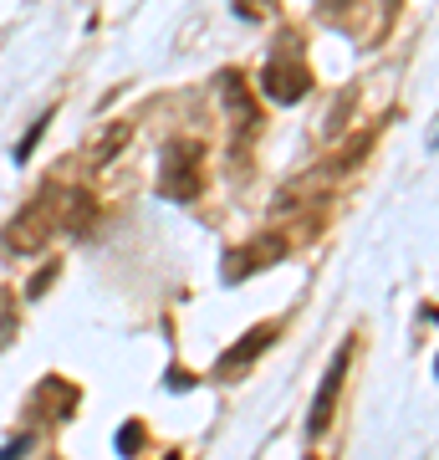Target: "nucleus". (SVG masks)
<instances>
[{"label": "nucleus", "instance_id": "obj_1", "mask_svg": "<svg viewBox=\"0 0 439 460\" xmlns=\"http://www.w3.org/2000/svg\"><path fill=\"white\" fill-rule=\"evenodd\" d=\"M62 184H41L36 190V199H26L16 215H11V226L0 230V246L11 251V256H31V251H41L62 230Z\"/></svg>", "mask_w": 439, "mask_h": 460}, {"label": "nucleus", "instance_id": "obj_2", "mask_svg": "<svg viewBox=\"0 0 439 460\" xmlns=\"http://www.w3.org/2000/svg\"><path fill=\"white\" fill-rule=\"evenodd\" d=\"M260 93L271 102H302L312 93V72H307V62H302V41H296L292 31H286V41L266 57V66H260Z\"/></svg>", "mask_w": 439, "mask_h": 460}, {"label": "nucleus", "instance_id": "obj_3", "mask_svg": "<svg viewBox=\"0 0 439 460\" xmlns=\"http://www.w3.org/2000/svg\"><path fill=\"white\" fill-rule=\"evenodd\" d=\"M159 190H163V199H174V205H189V199H199V190H205V144H195V138L169 144V154H163V174H159Z\"/></svg>", "mask_w": 439, "mask_h": 460}, {"label": "nucleus", "instance_id": "obj_4", "mask_svg": "<svg viewBox=\"0 0 439 460\" xmlns=\"http://www.w3.org/2000/svg\"><path fill=\"white\" fill-rule=\"evenodd\" d=\"M286 251H292V241L271 230V235H256V241H245V246H235V251L225 256V266H220V271H225V281L235 287V281L256 277V271H271L277 261H286Z\"/></svg>", "mask_w": 439, "mask_h": 460}, {"label": "nucleus", "instance_id": "obj_5", "mask_svg": "<svg viewBox=\"0 0 439 460\" xmlns=\"http://www.w3.org/2000/svg\"><path fill=\"white\" fill-rule=\"evenodd\" d=\"M277 338H281V323H260V328L241 332V338H235V343L220 353V363H215V378H225V384H230V378H241L245 368H250V363L266 353V348L277 343Z\"/></svg>", "mask_w": 439, "mask_h": 460}, {"label": "nucleus", "instance_id": "obj_6", "mask_svg": "<svg viewBox=\"0 0 439 460\" xmlns=\"http://www.w3.org/2000/svg\"><path fill=\"white\" fill-rule=\"evenodd\" d=\"M347 358H353V343L338 348L332 368H327L322 384H317V399H312V414H307V435H312V440L332 425V410H338V394H342V378H347Z\"/></svg>", "mask_w": 439, "mask_h": 460}, {"label": "nucleus", "instance_id": "obj_7", "mask_svg": "<svg viewBox=\"0 0 439 460\" xmlns=\"http://www.w3.org/2000/svg\"><path fill=\"white\" fill-rule=\"evenodd\" d=\"M220 102H225L230 123H235V138H245V133L260 123V108H256V93L245 87V77L235 72V66H225L220 72Z\"/></svg>", "mask_w": 439, "mask_h": 460}, {"label": "nucleus", "instance_id": "obj_8", "mask_svg": "<svg viewBox=\"0 0 439 460\" xmlns=\"http://www.w3.org/2000/svg\"><path fill=\"white\" fill-rule=\"evenodd\" d=\"M368 148H373V133H358L353 144H342L338 154H327V164H317V169H312L307 180H302V190H307V184H332L338 174H347V169H358V159L368 154Z\"/></svg>", "mask_w": 439, "mask_h": 460}, {"label": "nucleus", "instance_id": "obj_9", "mask_svg": "<svg viewBox=\"0 0 439 460\" xmlns=\"http://www.w3.org/2000/svg\"><path fill=\"white\" fill-rule=\"evenodd\" d=\"M128 138H133V123H108V128H98L87 144H82V164H87V169H102V164L118 154V148L128 144Z\"/></svg>", "mask_w": 439, "mask_h": 460}, {"label": "nucleus", "instance_id": "obj_10", "mask_svg": "<svg viewBox=\"0 0 439 460\" xmlns=\"http://www.w3.org/2000/svg\"><path fill=\"white\" fill-rule=\"evenodd\" d=\"M92 220H98V199L87 195V190H66L62 195V230L66 235H82Z\"/></svg>", "mask_w": 439, "mask_h": 460}, {"label": "nucleus", "instance_id": "obj_11", "mask_svg": "<svg viewBox=\"0 0 439 460\" xmlns=\"http://www.w3.org/2000/svg\"><path fill=\"white\" fill-rule=\"evenodd\" d=\"M144 440H148V425H144V420H128V425L118 429L113 450H118V456H138V450H144Z\"/></svg>", "mask_w": 439, "mask_h": 460}, {"label": "nucleus", "instance_id": "obj_12", "mask_svg": "<svg viewBox=\"0 0 439 460\" xmlns=\"http://www.w3.org/2000/svg\"><path fill=\"white\" fill-rule=\"evenodd\" d=\"M230 11L245 21H266L271 11H277V0H230Z\"/></svg>", "mask_w": 439, "mask_h": 460}, {"label": "nucleus", "instance_id": "obj_13", "mask_svg": "<svg viewBox=\"0 0 439 460\" xmlns=\"http://www.w3.org/2000/svg\"><path fill=\"white\" fill-rule=\"evenodd\" d=\"M51 281H57V261H51V266H41V271H36V277H31V287H26V296H41V292H47V287H51Z\"/></svg>", "mask_w": 439, "mask_h": 460}, {"label": "nucleus", "instance_id": "obj_14", "mask_svg": "<svg viewBox=\"0 0 439 460\" xmlns=\"http://www.w3.org/2000/svg\"><path fill=\"white\" fill-rule=\"evenodd\" d=\"M47 118H51V113H41V118H36V128L26 133V138H21V148H16V159H26V154H31V148H36V138H41V128H47Z\"/></svg>", "mask_w": 439, "mask_h": 460}, {"label": "nucleus", "instance_id": "obj_15", "mask_svg": "<svg viewBox=\"0 0 439 460\" xmlns=\"http://www.w3.org/2000/svg\"><path fill=\"white\" fill-rule=\"evenodd\" d=\"M26 445H31V435H16V440L0 450V460H21V456H26Z\"/></svg>", "mask_w": 439, "mask_h": 460}, {"label": "nucleus", "instance_id": "obj_16", "mask_svg": "<svg viewBox=\"0 0 439 460\" xmlns=\"http://www.w3.org/2000/svg\"><path fill=\"white\" fill-rule=\"evenodd\" d=\"M163 384H169V389H189L195 378H189V374H174V368H169V374H163Z\"/></svg>", "mask_w": 439, "mask_h": 460}, {"label": "nucleus", "instance_id": "obj_17", "mask_svg": "<svg viewBox=\"0 0 439 460\" xmlns=\"http://www.w3.org/2000/svg\"><path fill=\"white\" fill-rule=\"evenodd\" d=\"M342 5H347V0H317V11H322V16H338Z\"/></svg>", "mask_w": 439, "mask_h": 460}, {"label": "nucleus", "instance_id": "obj_18", "mask_svg": "<svg viewBox=\"0 0 439 460\" xmlns=\"http://www.w3.org/2000/svg\"><path fill=\"white\" fill-rule=\"evenodd\" d=\"M163 460H180V456H163Z\"/></svg>", "mask_w": 439, "mask_h": 460}, {"label": "nucleus", "instance_id": "obj_19", "mask_svg": "<svg viewBox=\"0 0 439 460\" xmlns=\"http://www.w3.org/2000/svg\"><path fill=\"white\" fill-rule=\"evenodd\" d=\"M302 460H317V456H302Z\"/></svg>", "mask_w": 439, "mask_h": 460}]
</instances>
